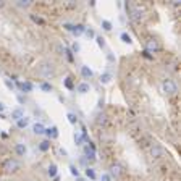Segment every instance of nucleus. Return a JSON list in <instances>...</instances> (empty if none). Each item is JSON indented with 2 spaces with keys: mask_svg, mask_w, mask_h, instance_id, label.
Listing matches in <instances>:
<instances>
[{
  "mask_svg": "<svg viewBox=\"0 0 181 181\" xmlns=\"http://www.w3.org/2000/svg\"><path fill=\"white\" fill-rule=\"evenodd\" d=\"M36 73H37V76H41V78H44V79L53 78V76H55V66H53L52 61L44 60V61H41V63L37 65Z\"/></svg>",
  "mask_w": 181,
  "mask_h": 181,
  "instance_id": "obj_1",
  "label": "nucleus"
},
{
  "mask_svg": "<svg viewBox=\"0 0 181 181\" xmlns=\"http://www.w3.org/2000/svg\"><path fill=\"white\" fill-rule=\"evenodd\" d=\"M124 7H126V11H128V16L131 18L133 21H141L142 20V11L139 7H136L133 3H124Z\"/></svg>",
  "mask_w": 181,
  "mask_h": 181,
  "instance_id": "obj_2",
  "label": "nucleus"
},
{
  "mask_svg": "<svg viewBox=\"0 0 181 181\" xmlns=\"http://www.w3.org/2000/svg\"><path fill=\"white\" fill-rule=\"evenodd\" d=\"M2 170L5 173H16L20 170V162L15 160V159H7L2 163Z\"/></svg>",
  "mask_w": 181,
  "mask_h": 181,
  "instance_id": "obj_3",
  "label": "nucleus"
},
{
  "mask_svg": "<svg viewBox=\"0 0 181 181\" xmlns=\"http://www.w3.org/2000/svg\"><path fill=\"white\" fill-rule=\"evenodd\" d=\"M162 91H163L167 96H175V94L178 92V86H176V83H175V81L165 79L163 83H162Z\"/></svg>",
  "mask_w": 181,
  "mask_h": 181,
  "instance_id": "obj_4",
  "label": "nucleus"
},
{
  "mask_svg": "<svg viewBox=\"0 0 181 181\" xmlns=\"http://www.w3.org/2000/svg\"><path fill=\"white\" fill-rule=\"evenodd\" d=\"M165 149L162 147V146H159V144H154L152 147H151V155L154 159H162V157H165Z\"/></svg>",
  "mask_w": 181,
  "mask_h": 181,
  "instance_id": "obj_5",
  "label": "nucleus"
},
{
  "mask_svg": "<svg viewBox=\"0 0 181 181\" xmlns=\"http://www.w3.org/2000/svg\"><path fill=\"white\" fill-rule=\"evenodd\" d=\"M108 175H110V176H113V178H120L121 175H123V167L120 163H112Z\"/></svg>",
  "mask_w": 181,
  "mask_h": 181,
  "instance_id": "obj_6",
  "label": "nucleus"
},
{
  "mask_svg": "<svg viewBox=\"0 0 181 181\" xmlns=\"http://www.w3.org/2000/svg\"><path fill=\"white\" fill-rule=\"evenodd\" d=\"M146 47H147V52H157L160 45H159V42L154 39V37H149V39L146 41Z\"/></svg>",
  "mask_w": 181,
  "mask_h": 181,
  "instance_id": "obj_7",
  "label": "nucleus"
},
{
  "mask_svg": "<svg viewBox=\"0 0 181 181\" xmlns=\"http://www.w3.org/2000/svg\"><path fill=\"white\" fill-rule=\"evenodd\" d=\"M45 134H47L49 141H50V139H57V138H58V128H57V126L45 128Z\"/></svg>",
  "mask_w": 181,
  "mask_h": 181,
  "instance_id": "obj_8",
  "label": "nucleus"
},
{
  "mask_svg": "<svg viewBox=\"0 0 181 181\" xmlns=\"http://www.w3.org/2000/svg\"><path fill=\"white\" fill-rule=\"evenodd\" d=\"M84 155H86V159L89 160V162H94L96 160V151H92V149H89V147H84Z\"/></svg>",
  "mask_w": 181,
  "mask_h": 181,
  "instance_id": "obj_9",
  "label": "nucleus"
},
{
  "mask_svg": "<svg viewBox=\"0 0 181 181\" xmlns=\"http://www.w3.org/2000/svg\"><path fill=\"white\" fill-rule=\"evenodd\" d=\"M16 86H18V87H20V89H21V91H24V92H31V91H33V89H34V86H33V84H31V83H29V81H28V83H16Z\"/></svg>",
  "mask_w": 181,
  "mask_h": 181,
  "instance_id": "obj_10",
  "label": "nucleus"
},
{
  "mask_svg": "<svg viewBox=\"0 0 181 181\" xmlns=\"http://www.w3.org/2000/svg\"><path fill=\"white\" fill-rule=\"evenodd\" d=\"M81 74H83V76L86 78V79H89V78H92V76H94V73H92V70H91V68L89 66H81Z\"/></svg>",
  "mask_w": 181,
  "mask_h": 181,
  "instance_id": "obj_11",
  "label": "nucleus"
},
{
  "mask_svg": "<svg viewBox=\"0 0 181 181\" xmlns=\"http://www.w3.org/2000/svg\"><path fill=\"white\" fill-rule=\"evenodd\" d=\"M33 131H34V134H44L45 133V126L42 123H36L33 126Z\"/></svg>",
  "mask_w": 181,
  "mask_h": 181,
  "instance_id": "obj_12",
  "label": "nucleus"
},
{
  "mask_svg": "<svg viewBox=\"0 0 181 181\" xmlns=\"http://www.w3.org/2000/svg\"><path fill=\"white\" fill-rule=\"evenodd\" d=\"M15 152L20 155V157H24V155H26V146L24 144H16L15 146Z\"/></svg>",
  "mask_w": 181,
  "mask_h": 181,
  "instance_id": "obj_13",
  "label": "nucleus"
},
{
  "mask_svg": "<svg viewBox=\"0 0 181 181\" xmlns=\"http://www.w3.org/2000/svg\"><path fill=\"white\" fill-rule=\"evenodd\" d=\"M84 31H86V28L83 26V24H76V26H73V31H71V33H73L74 36H81Z\"/></svg>",
  "mask_w": 181,
  "mask_h": 181,
  "instance_id": "obj_14",
  "label": "nucleus"
},
{
  "mask_svg": "<svg viewBox=\"0 0 181 181\" xmlns=\"http://www.w3.org/2000/svg\"><path fill=\"white\" fill-rule=\"evenodd\" d=\"M89 89H91V86L87 84V83L78 84V92H79V94H86V92H89Z\"/></svg>",
  "mask_w": 181,
  "mask_h": 181,
  "instance_id": "obj_15",
  "label": "nucleus"
},
{
  "mask_svg": "<svg viewBox=\"0 0 181 181\" xmlns=\"http://www.w3.org/2000/svg\"><path fill=\"white\" fill-rule=\"evenodd\" d=\"M24 116V113H23V110L21 108H16V110H13L11 112V118H13V120H20V118H23Z\"/></svg>",
  "mask_w": 181,
  "mask_h": 181,
  "instance_id": "obj_16",
  "label": "nucleus"
},
{
  "mask_svg": "<svg viewBox=\"0 0 181 181\" xmlns=\"http://www.w3.org/2000/svg\"><path fill=\"white\" fill-rule=\"evenodd\" d=\"M16 124H18V128H26L28 124H29V118L23 116V118H20V120L16 121Z\"/></svg>",
  "mask_w": 181,
  "mask_h": 181,
  "instance_id": "obj_17",
  "label": "nucleus"
},
{
  "mask_svg": "<svg viewBox=\"0 0 181 181\" xmlns=\"http://www.w3.org/2000/svg\"><path fill=\"white\" fill-rule=\"evenodd\" d=\"M47 173H49V176H50V178H55V176H57V165H55V163H50Z\"/></svg>",
  "mask_w": 181,
  "mask_h": 181,
  "instance_id": "obj_18",
  "label": "nucleus"
},
{
  "mask_svg": "<svg viewBox=\"0 0 181 181\" xmlns=\"http://www.w3.org/2000/svg\"><path fill=\"white\" fill-rule=\"evenodd\" d=\"M39 149H41V151H42V152H47V151H49V149H50V141H49V139H45V141H42V142H41V144H39Z\"/></svg>",
  "mask_w": 181,
  "mask_h": 181,
  "instance_id": "obj_19",
  "label": "nucleus"
},
{
  "mask_svg": "<svg viewBox=\"0 0 181 181\" xmlns=\"http://www.w3.org/2000/svg\"><path fill=\"white\" fill-rule=\"evenodd\" d=\"M83 136H81L79 131H74V142H76V146H83Z\"/></svg>",
  "mask_w": 181,
  "mask_h": 181,
  "instance_id": "obj_20",
  "label": "nucleus"
},
{
  "mask_svg": "<svg viewBox=\"0 0 181 181\" xmlns=\"http://www.w3.org/2000/svg\"><path fill=\"white\" fill-rule=\"evenodd\" d=\"M110 79H112V74L110 73H102L100 74V83L107 84V83H110Z\"/></svg>",
  "mask_w": 181,
  "mask_h": 181,
  "instance_id": "obj_21",
  "label": "nucleus"
},
{
  "mask_svg": "<svg viewBox=\"0 0 181 181\" xmlns=\"http://www.w3.org/2000/svg\"><path fill=\"white\" fill-rule=\"evenodd\" d=\"M121 41L124 42V44H131V42H133V39H131V36L128 34V33H121Z\"/></svg>",
  "mask_w": 181,
  "mask_h": 181,
  "instance_id": "obj_22",
  "label": "nucleus"
},
{
  "mask_svg": "<svg viewBox=\"0 0 181 181\" xmlns=\"http://www.w3.org/2000/svg\"><path fill=\"white\" fill-rule=\"evenodd\" d=\"M86 176L89 179H96V171L94 168H86Z\"/></svg>",
  "mask_w": 181,
  "mask_h": 181,
  "instance_id": "obj_23",
  "label": "nucleus"
},
{
  "mask_svg": "<svg viewBox=\"0 0 181 181\" xmlns=\"http://www.w3.org/2000/svg\"><path fill=\"white\" fill-rule=\"evenodd\" d=\"M63 83H65V87H66V89H73V78L71 76H68V78H65V81H63Z\"/></svg>",
  "mask_w": 181,
  "mask_h": 181,
  "instance_id": "obj_24",
  "label": "nucleus"
},
{
  "mask_svg": "<svg viewBox=\"0 0 181 181\" xmlns=\"http://www.w3.org/2000/svg\"><path fill=\"white\" fill-rule=\"evenodd\" d=\"M66 116H68V121H70L71 124H76L78 123V116L74 115V113H68Z\"/></svg>",
  "mask_w": 181,
  "mask_h": 181,
  "instance_id": "obj_25",
  "label": "nucleus"
},
{
  "mask_svg": "<svg viewBox=\"0 0 181 181\" xmlns=\"http://www.w3.org/2000/svg\"><path fill=\"white\" fill-rule=\"evenodd\" d=\"M96 41H97V45L100 47V49H104V47H105V39H104V37H100V36H96Z\"/></svg>",
  "mask_w": 181,
  "mask_h": 181,
  "instance_id": "obj_26",
  "label": "nucleus"
},
{
  "mask_svg": "<svg viewBox=\"0 0 181 181\" xmlns=\"http://www.w3.org/2000/svg\"><path fill=\"white\" fill-rule=\"evenodd\" d=\"M41 89H42L44 92H50V91H52V86L49 84V83H42V84H41Z\"/></svg>",
  "mask_w": 181,
  "mask_h": 181,
  "instance_id": "obj_27",
  "label": "nucleus"
},
{
  "mask_svg": "<svg viewBox=\"0 0 181 181\" xmlns=\"http://www.w3.org/2000/svg\"><path fill=\"white\" fill-rule=\"evenodd\" d=\"M97 124H102V126H105V124H107V116H105V115H99Z\"/></svg>",
  "mask_w": 181,
  "mask_h": 181,
  "instance_id": "obj_28",
  "label": "nucleus"
},
{
  "mask_svg": "<svg viewBox=\"0 0 181 181\" xmlns=\"http://www.w3.org/2000/svg\"><path fill=\"white\" fill-rule=\"evenodd\" d=\"M70 171H71V175L73 176H76V178H79V170L74 165H70Z\"/></svg>",
  "mask_w": 181,
  "mask_h": 181,
  "instance_id": "obj_29",
  "label": "nucleus"
},
{
  "mask_svg": "<svg viewBox=\"0 0 181 181\" xmlns=\"http://www.w3.org/2000/svg\"><path fill=\"white\" fill-rule=\"evenodd\" d=\"M102 28H104L105 31H110V29H112V23L107 21V20H104V21H102Z\"/></svg>",
  "mask_w": 181,
  "mask_h": 181,
  "instance_id": "obj_30",
  "label": "nucleus"
},
{
  "mask_svg": "<svg viewBox=\"0 0 181 181\" xmlns=\"http://www.w3.org/2000/svg\"><path fill=\"white\" fill-rule=\"evenodd\" d=\"M31 20H33L34 23H39V24H44V20L39 16H36V15H31Z\"/></svg>",
  "mask_w": 181,
  "mask_h": 181,
  "instance_id": "obj_31",
  "label": "nucleus"
},
{
  "mask_svg": "<svg viewBox=\"0 0 181 181\" xmlns=\"http://www.w3.org/2000/svg\"><path fill=\"white\" fill-rule=\"evenodd\" d=\"M84 33L87 34V37H96V33H94V29H92V28H87Z\"/></svg>",
  "mask_w": 181,
  "mask_h": 181,
  "instance_id": "obj_32",
  "label": "nucleus"
},
{
  "mask_svg": "<svg viewBox=\"0 0 181 181\" xmlns=\"http://www.w3.org/2000/svg\"><path fill=\"white\" fill-rule=\"evenodd\" d=\"M65 53H66V58H68V61H73V52L70 50V49H65Z\"/></svg>",
  "mask_w": 181,
  "mask_h": 181,
  "instance_id": "obj_33",
  "label": "nucleus"
},
{
  "mask_svg": "<svg viewBox=\"0 0 181 181\" xmlns=\"http://www.w3.org/2000/svg\"><path fill=\"white\" fill-rule=\"evenodd\" d=\"M100 179H102V181H112V176H110L108 173H104L102 176H100Z\"/></svg>",
  "mask_w": 181,
  "mask_h": 181,
  "instance_id": "obj_34",
  "label": "nucleus"
},
{
  "mask_svg": "<svg viewBox=\"0 0 181 181\" xmlns=\"http://www.w3.org/2000/svg\"><path fill=\"white\" fill-rule=\"evenodd\" d=\"M18 5H20V7H24V8H26V7H29V2H28V0H24V2H23V0H20V2H18Z\"/></svg>",
  "mask_w": 181,
  "mask_h": 181,
  "instance_id": "obj_35",
  "label": "nucleus"
},
{
  "mask_svg": "<svg viewBox=\"0 0 181 181\" xmlns=\"http://www.w3.org/2000/svg\"><path fill=\"white\" fill-rule=\"evenodd\" d=\"M5 84H7V87H8V89H11V91H13V89H15V84H13V83H11V81H8V79H5Z\"/></svg>",
  "mask_w": 181,
  "mask_h": 181,
  "instance_id": "obj_36",
  "label": "nucleus"
},
{
  "mask_svg": "<svg viewBox=\"0 0 181 181\" xmlns=\"http://www.w3.org/2000/svg\"><path fill=\"white\" fill-rule=\"evenodd\" d=\"M79 49H81V45H79L78 42H74V44H73V52H76V53H78V52H79Z\"/></svg>",
  "mask_w": 181,
  "mask_h": 181,
  "instance_id": "obj_37",
  "label": "nucleus"
},
{
  "mask_svg": "<svg viewBox=\"0 0 181 181\" xmlns=\"http://www.w3.org/2000/svg\"><path fill=\"white\" fill-rule=\"evenodd\" d=\"M73 26H74V24H70V23H65V24H63V28H65L66 31H73Z\"/></svg>",
  "mask_w": 181,
  "mask_h": 181,
  "instance_id": "obj_38",
  "label": "nucleus"
},
{
  "mask_svg": "<svg viewBox=\"0 0 181 181\" xmlns=\"http://www.w3.org/2000/svg\"><path fill=\"white\" fill-rule=\"evenodd\" d=\"M58 152H60L61 155H63V157H66V155H68V152L65 151V149H63V147H60V149H58Z\"/></svg>",
  "mask_w": 181,
  "mask_h": 181,
  "instance_id": "obj_39",
  "label": "nucleus"
},
{
  "mask_svg": "<svg viewBox=\"0 0 181 181\" xmlns=\"http://www.w3.org/2000/svg\"><path fill=\"white\" fill-rule=\"evenodd\" d=\"M142 53H144V57H146V58H149V60H151V58H152V57H151V55H149V52H147V50H144V52H142Z\"/></svg>",
  "mask_w": 181,
  "mask_h": 181,
  "instance_id": "obj_40",
  "label": "nucleus"
},
{
  "mask_svg": "<svg viewBox=\"0 0 181 181\" xmlns=\"http://www.w3.org/2000/svg\"><path fill=\"white\" fill-rule=\"evenodd\" d=\"M107 58H108L110 61H115V57H113V55H112V53H108V55H107Z\"/></svg>",
  "mask_w": 181,
  "mask_h": 181,
  "instance_id": "obj_41",
  "label": "nucleus"
},
{
  "mask_svg": "<svg viewBox=\"0 0 181 181\" xmlns=\"http://www.w3.org/2000/svg\"><path fill=\"white\" fill-rule=\"evenodd\" d=\"M57 52H58V53H63V49H61L60 45H57Z\"/></svg>",
  "mask_w": 181,
  "mask_h": 181,
  "instance_id": "obj_42",
  "label": "nucleus"
},
{
  "mask_svg": "<svg viewBox=\"0 0 181 181\" xmlns=\"http://www.w3.org/2000/svg\"><path fill=\"white\" fill-rule=\"evenodd\" d=\"M3 110H5V105H3L2 102H0V113H2V112H3Z\"/></svg>",
  "mask_w": 181,
  "mask_h": 181,
  "instance_id": "obj_43",
  "label": "nucleus"
},
{
  "mask_svg": "<svg viewBox=\"0 0 181 181\" xmlns=\"http://www.w3.org/2000/svg\"><path fill=\"white\" fill-rule=\"evenodd\" d=\"M53 181H60V178H58V176H55V178H53Z\"/></svg>",
  "mask_w": 181,
  "mask_h": 181,
  "instance_id": "obj_44",
  "label": "nucleus"
},
{
  "mask_svg": "<svg viewBox=\"0 0 181 181\" xmlns=\"http://www.w3.org/2000/svg\"><path fill=\"white\" fill-rule=\"evenodd\" d=\"M76 181H84L83 178H76Z\"/></svg>",
  "mask_w": 181,
  "mask_h": 181,
  "instance_id": "obj_45",
  "label": "nucleus"
},
{
  "mask_svg": "<svg viewBox=\"0 0 181 181\" xmlns=\"http://www.w3.org/2000/svg\"><path fill=\"white\" fill-rule=\"evenodd\" d=\"M3 5H5V3H3V2H0V8H2V7H3Z\"/></svg>",
  "mask_w": 181,
  "mask_h": 181,
  "instance_id": "obj_46",
  "label": "nucleus"
}]
</instances>
